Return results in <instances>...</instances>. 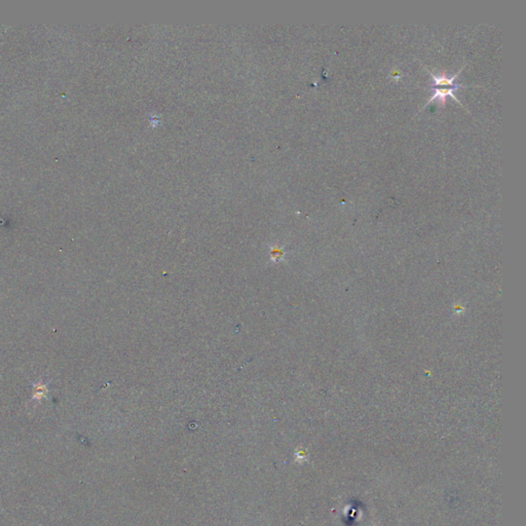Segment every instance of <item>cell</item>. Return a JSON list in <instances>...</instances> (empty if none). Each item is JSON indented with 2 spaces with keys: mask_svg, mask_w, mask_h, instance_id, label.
Returning a JSON list of instances; mask_svg holds the SVG:
<instances>
[{
  "mask_svg": "<svg viewBox=\"0 0 526 526\" xmlns=\"http://www.w3.org/2000/svg\"><path fill=\"white\" fill-rule=\"evenodd\" d=\"M432 74V77L434 78V84L432 86V89L434 92V95L433 97L430 99V101H428V103H431L432 101H435V100H438L441 102L442 105H445V102H446V98L447 97H451L452 99H454L455 101H457L458 103H461L460 101H458L456 99V97L454 96V92L455 89L460 88V87H463V85L461 84H456L454 83L455 78L457 77L458 74H455L453 77L451 78H448L445 73L442 74L441 76H436L434 73H431Z\"/></svg>",
  "mask_w": 526,
  "mask_h": 526,
  "instance_id": "cell-1",
  "label": "cell"
}]
</instances>
